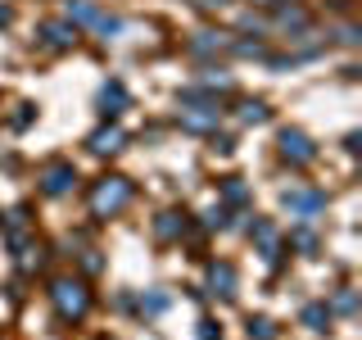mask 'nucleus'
Instances as JSON below:
<instances>
[{
  "instance_id": "f257e3e1",
  "label": "nucleus",
  "mask_w": 362,
  "mask_h": 340,
  "mask_svg": "<svg viewBox=\"0 0 362 340\" xmlns=\"http://www.w3.org/2000/svg\"><path fill=\"white\" fill-rule=\"evenodd\" d=\"M132 196H136V186L127 177H100L95 186H90V196H86V204H90V213H95V218H118L122 209H127L132 204Z\"/></svg>"
},
{
  "instance_id": "f03ea898",
  "label": "nucleus",
  "mask_w": 362,
  "mask_h": 340,
  "mask_svg": "<svg viewBox=\"0 0 362 340\" xmlns=\"http://www.w3.org/2000/svg\"><path fill=\"white\" fill-rule=\"evenodd\" d=\"M50 304H54V313H59V322H82V317L90 313V290H86V281H77V277H54V281H50Z\"/></svg>"
},
{
  "instance_id": "7ed1b4c3",
  "label": "nucleus",
  "mask_w": 362,
  "mask_h": 340,
  "mask_svg": "<svg viewBox=\"0 0 362 340\" xmlns=\"http://www.w3.org/2000/svg\"><path fill=\"white\" fill-rule=\"evenodd\" d=\"M281 204L294 213L299 222H313L317 213L326 209V191H313V186H290L286 196H281Z\"/></svg>"
},
{
  "instance_id": "20e7f679",
  "label": "nucleus",
  "mask_w": 362,
  "mask_h": 340,
  "mask_svg": "<svg viewBox=\"0 0 362 340\" xmlns=\"http://www.w3.org/2000/svg\"><path fill=\"white\" fill-rule=\"evenodd\" d=\"M281 159H286V164H294V168H308L313 159H317V145H313L299 128H286V132H281Z\"/></svg>"
},
{
  "instance_id": "39448f33",
  "label": "nucleus",
  "mask_w": 362,
  "mask_h": 340,
  "mask_svg": "<svg viewBox=\"0 0 362 340\" xmlns=\"http://www.w3.org/2000/svg\"><path fill=\"white\" fill-rule=\"evenodd\" d=\"M73 186H77V168L68 164V159H54V164L41 173V196H50V200L54 196H68Z\"/></svg>"
},
{
  "instance_id": "423d86ee",
  "label": "nucleus",
  "mask_w": 362,
  "mask_h": 340,
  "mask_svg": "<svg viewBox=\"0 0 362 340\" xmlns=\"http://www.w3.org/2000/svg\"><path fill=\"white\" fill-rule=\"evenodd\" d=\"M77 37H82V32H77L68 18H50V23H41V45H50V50H73Z\"/></svg>"
},
{
  "instance_id": "0eeeda50",
  "label": "nucleus",
  "mask_w": 362,
  "mask_h": 340,
  "mask_svg": "<svg viewBox=\"0 0 362 340\" xmlns=\"http://www.w3.org/2000/svg\"><path fill=\"white\" fill-rule=\"evenodd\" d=\"M249 236L258 241V249H263L267 264L276 268V264H281V232H276V227H272L267 218H254V222H249Z\"/></svg>"
},
{
  "instance_id": "6e6552de",
  "label": "nucleus",
  "mask_w": 362,
  "mask_h": 340,
  "mask_svg": "<svg viewBox=\"0 0 362 340\" xmlns=\"http://www.w3.org/2000/svg\"><path fill=\"white\" fill-rule=\"evenodd\" d=\"M64 18L73 23L77 32H82V28L95 32V28H100V18H105V9H100L95 0H68V5H64Z\"/></svg>"
},
{
  "instance_id": "1a4fd4ad",
  "label": "nucleus",
  "mask_w": 362,
  "mask_h": 340,
  "mask_svg": "<svg viewBox=\"0 0 362 340\" xmlns=\"http://www.w3.org/2000/svg\"><path fill=\"white\" fill-rule=\"evenodd\" d=\"M90 154H118L122 145H127V132L118 128V123H109V128H100V132H90Z\"/></svg>"
},
{
  "instance_id": "9d476101",
  "label": "nucleus",
  "mask_w": 362,
  "mask_h": 340,
  "mask_svg": "<svg viewBox=\"0 0 362 340\" xmlns=\"http://www.w3.org/2000/svg\"><path fill=\"white\" fill-rule=\"evenodd\" d=\"M95 105H100V118H118V113L127 109V86H122V82H105Z\"/></svg>"
},
{
  "instance_id": "9b49d317",
  "label": "nucleus",
  "mask_w": 362,
  "mask_h": 340,
  "mask_svg": "<svg viewBox=\"0 0 362 340\" xmlns=\"http://www.w3.org/2000/svg\"><path fill=\"white\" fill-rule=\"evenodd\" d=\"M209 286H213V295L231 300L235 295V268L231 264H209Z\"/></svg>"
},
{
  "instance_id": "f8f14e48",
  "label": "nucleus",
  "mask_w": 362,
  "mask_h": 340,
  "mask_svg": "<svg viewBox=\"0 0 362 340\" xmlns=\"http://www.w3.org/2000/svg\"><path fill=\"white\" fill-rule=\"evenodd\" d=\"M276 28L281 32H308V14L294 5H276Z\"/></svg>"
},
{
  "instance_id": "ddd939ff",
  "label": "nucleus",
  "mask_w": 362,
  "mask_h": 340,
  "mask_svg": "<svg viewBox=\"0 0 362 340\" xmlns=\"http://www.w3.org/2000/svg\"><path fill=\"white\" fill-rule=\"evenodd\" d=\"M190 50H195V55H213V50H231V41H226V32H199V37L195 41H190Z\"/></svg>"
},
{
  "instance_id": "4468645a",
  "label": "nucleus",
  "mask_w": 362,
  "mask_h": 340,
  "mask_svg": "<svg viewBox=\"0 0 362 340\" xmlns=\"http://www.w3.org/2000/svg\"><path fill=\"white\" fill-rule=\"evenodd\" d=\"M286 245H294V249H303V254H317V232H313L308 222H299V227H290Z\"/></svg>"
},
{
  "instance_id": "2eb2a0df",
  "label": "nucleus",
  "mask_w": 362,
  "mask_h": 340,
  "mask_svg": "<svg viewBox=\"0 0 362 340\" xmlns=\"http://www.w3.org/2000/svg\"><path fill=\"white\" fill-rule=\"evenodd\" d=\"M222 200L231 204V209H245V204H249V186H245L240 177H226L222 181Z\"/></svg>"
},
{
  "instance_id": "dca6fc26",
  "label": "nucleus",
  "mask_w": 362,
  "mask_h": 340,
  "mask_svg": "<svg viewBox=\"0 0 362 340\" xmlns=\"http://www.w3.org/2000/svg\"><path fill=\"white\" fill-rule=\"evenodd\" d=\"M303 327H308V332H326V327H331V309H326V304H308V309H303Z\"/></svg>"
},
{
  "instance_id": "f3484780",
  "label": "nucleus",
  "mask_w": 362,
  "mask_h": 340,
  "mask_svg": "<svg viewBox=\"0 0 362 340\" xmlns=\"http://www.w3.org/2000/svg\"><path fill=\"white\" fill-rule=\"evenodd\" d=\"M154 232L163 236V241H173V236H181L186 232V218L177 222V213H158V222H154Z\"/></svg>"
},
{
  "instance_id": "a211bd4d",
  "label": "nucleus",
  "mask_w": 362,
  "mask_h": 340,
  "mask_svg": "<svg viewBox=\"0 0 362 340\" xmlns=\"http://www.w3.org/2000/svg\"><path fill=\"white\" fill-rule=\"evenodd\" d=\"M240 123H267V105H263V100H245V105H240Z\"/></svg>"
},
{
  "instance_id": "6ab92c4d",
  "label": "nucleus",
  "mask_w": 362,
  "mask_h": 340,
  "mask_svg": "<svg viewBox=\"0 0 362 340\" xmlns=\"http://www.w3.org/2000/svg\"><path fill=\"white\" fill-rule=\"evenodd\" d=\"M199 86H218V91H231V73H222V68H209V73L199 77Z\"/></svg>"
},
{
  "instance_id": "aec40b11",
  "label": "nucleus",
  "mask_w": 362,
  "mask_h": 340,
  "mask_svg": "<svg viewBox=\"0 0 362 340\" xmlns=\"http://www.w3.org/2000/svg\"><path fill=\"white\" fill-rule=\"evenodd\" d=\"M249 336H254V340H276V336H272V322H267V317H249Z\"/></svg>"
},
{
  "instance_id": "412c9836",
  "label": "nucleus",
  "mask_w": 362,
  "mask_h": 340,
  "mask_svg": "<svg viewBox=\"0 0 362 340\" xmlns=\"http://www.w3.org/2000/svg\"><path fill=\"white\" fill-rule=\"evenodd\" d=\"M335 313H358V295L354 290H339L335 295Z\"/></svg>"
},
{
  "instance_id": "4be33fe9",
  "label": "nucleus",
  "mask_w": 362,
  "mask_h": 340,
  "mask_svg": "<svg viewBox=\"0 0 362 340\" xmlns=\"http://www.w3.org/2000/svg\"><path fill=\"white\" fill-rule=\"evenodd\" d=\"M199 340H222V332L213 322H199Z\"/></svg>"
},
{
  "instance_id": "5701e85b",
  "label": "nucleus",
  "mask_w": 362,
  "mask_h": 340,
  "mask_svg": "<svg viewBox=\"0 0 362 340\" xmlns=\"http://www.w3.org/2000/svg\"><path fill=\"white\" fill-rule=\"evenodd\" d=\"M9 18H14V9H9V5H0V28H5Z\"/></svg>"
},
{
  "instance_id": "b1692460",
  "label": "nucleus",
  "mask_w": 362,
  "mask_h": 340,
  "mask_svg": "<svg viewBox=\"0 0 362 340\" xmlns=\"http://www.w3.org/2000/svg\"><path fill=\"white\" fill-rule=\"evenodd\" d=\"M254 5H286V0H254Z\"/></svg>"
},
{
  "instance_id": "393cba45",
  "label": "nucleus",
  "mask_w": 362,
  "mask_h": 340,
  "mask_svg": "<svg viewBox=\"0 0 362 340\" xmlns=\"http://www.w3.org/2000/svg\"><path fill=\"white\" fill-rule=\"evenodd\" d=\"M199 5H209V9H213V5H226V0H199Z\"/></svg>"
}]
</instances>
